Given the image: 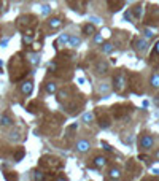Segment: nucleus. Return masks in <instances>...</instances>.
Segmentation results:
<instances>
[{"label": "nucleus", "mask_w": 159, "mask_h": 181, "mask_svg": "<svg viewBox=\"0 0 159 181\" xmlns=\"http://www.w3.org/2000/svg\"><path fill=\"white\" fill-rule=\"evenodd\" d=\"M140 145H142V148H145V149H148L153 146V138H151L150 135H143V138L140 141Z\"/></svg>", "instance_id": "1"}, {"label": "nucleus", "mask_w": 159, "mask_h": 181, "mask_svg": "<svg viewBox=\"0 0 159 181\" xmlns=\"http://www.w3.org/2000/svg\"><path fill=\"white\" fill-rule=\"evenodd\" d=\"M32 89H34V83H30V81H26V83H22V84H21L22 94H30V92H32Z\"/></svg>", "instance_id": "2"}, {"label": "nucleus", "mask_w": 159, "mask_h": 181, "mask_svg": "<svg viewBox=\"0 0 159 181\" xmlns=\"http://www.w3.org/2000/svg\"><path fill=\"white\" fill-rule=\"evenodd\" d=\"M76 148H78L80 152H86L88 149H89V141H86V140H80L78 145H76Z\"/></svg>", "instance_id": "3"}, {"label": "nucleus", "mask_w": 159, "mask_h": 181, "mask_svg": "<svg viewBox=\"0 0 159 181\" xmlns=\"http://www.w3.org/2000/svg\"><path fill=\"white\" fill-rule=\"evenodd\" d=\"M115 86H116V89H118V90H121L124 88V78H123V75H116V76H115Z\"/></svg>", "instance_id": "4"}, {"label": "nucleus", "mask_w": 159, "mask_h": 181, "mask_svg": "<svg viewBox=\"0 0 159 181\" xmlns=\"http://www.w3.org/2000/svg\"><path fill=\"white\" fill-rule=\"evenodd\" d=\"M11 124H13V121H11L10 116H6V115L0 116V125H11Z\"/></svg>", "instance_id": "5"}, {"label": "nucleus", "mask_w": 159, "mask_h": 181, "mask_svg": "<svg viewBox=\"0 0 159 181\" xmlns=\"http://www.w3.org/2000/svg\"><path fill=\"white\" fill-rule=\"evenodd\" d=\"M135 49H138V51H143L146 48V40H135Z\"/></svg>", "instance_id": "6"}, {"label": "nucleus", "mask_w": 159, "mask_h": 181, "mask_svg": "<svg viewBox=\"0 0 159 181\" xmlns=\"http://www.w3.org/2000/svg\"><path fill=\"white\" fill-rule=\"evenodd\" d=\"M49 27H51V29H57V27L61 26V19L59 18H53V19H49Z\"/></svg>", "instance_id": "7"}, {"label": "nucleus", "mask_w": 159, "mask_h": 181, "mask_svg": "<svg viewBox=\"0 0 159 181\" xmlns=\"http://www.w3.org/2000/svg\"><path fill=\"white\" fill-rule=\"evenodd\" d=\"M68 45L70 46H78L80 45V38H76V37H68Z\"/></svg>", "instance_id": "8"}, {"label": "nucleus", "mask_w": 159, "mask_h": 181, "mask_svg": "<svg viewBox=\"0 0 159 181\" xmlns=\"http://www.w3.org/2000/svg\"><path fill=\"white\" fill-rule=\"evenodd\" d=\"M108 68V65L105 64V62H100V64H97V72L99 73H105Z\"/></svg>", "instance_id": "9"}, {"label": "nucleus", "mask_w": 159, "mask_h": 181, "mask_svg": "<svg viewBox=\"0 0 159 181\" xmlns=\"http://www.w3.org/2000/svg\"><path fill=\"white\" fill-rule=\"evenodd\" d=\"M46 92H48V94H54V92H56V84H54V83H48V84H46Z\"/></svg>", "instance_id": "10"}, {"label": "nucleus", "mask_w": 159, "mask_h": 181, "mask_svg": "<svg viewBox=\"0 0 159 181\" xmlns=\"http://www.w3.org/2000/svg\"><path fill=\"white\" fill-rule=\"evenodd\" d=\"M29 61L37 65L38 62H40V56H38V54H29Z\"/></svg>", "instance_id": "11"}, {"label": "nucleus", "mask_w": 159, "mask_h": 181, "mask_svg": "<svg viewBox=\"0 0 159 181\" xmlns=\"http://www.w3.org/2000/svg\"><path fill=\"white\" fill-rule=\"evenodd\" d=\"M105 162H107L105 157H96V165H97V167H103Z\"/></svg>", "instance_id": "12"}, {"label": "nucleus", "mask_w": 159, "mask_h": 181, "mask_svg": "<svg viewBox=\"0 0 159 181\" xmlns=\"http://www.w3.org/2000/svg\"><path fill=\"white\" fill-rule=\"evenodd\" d=\"M151 86H153V88H159V75H154V76L151 78Z\"/></svg>", "instance_id": "13"}, {"label": "nucleus", "mask_w": 159, "mask_h": 181, "mask_svg": "<svg viewBox=\"0 0 159 181\" xmlns=\"http://www.w3.org/2000/svg\"><path fill=\"white\" fill-rule=\"evenodd\" d=\"M84 32H86L88 35H92V33H94V26H91V24L84 26Z\"/></svg>", "instance_id": "14"}, {"label": "nucleus", "mask_w": 159, "mask_h": 181, "mask_svg": "<svg viewBox=\"0 0 159 181\" xmlns=\"http://www.w3.org/2000/svg\"><path fill=\"white\" fill-rule=\"evenodd\" d=\"M110 176H111V178H119V170H118V168H111V170H110Z\"/></svg>", "instance_id": "15"}, {"label": "nucleus", "mask_w": 159, "mask_h": 181, "mask_svg": "<svg viewBox=\"0 0 159 181\" xmlns=\"http://www.w3.org/2000/svg\"><path fill=\"white\" fill-rule=\"evenodd\" d=\"M68 41V37H67V35H62V37L59 38V40H57V45H64V43H67Z\"/></svg>", "instance_id": "16"}, {"label": "nucleus", "mask_w": 159, "mask_h": 181, "mask_svg": "<svg viewBox=\"0 0 159 181\" xmlns=\"http://www.w3.org/2000/svg\"><path fill=\"white\" fill-rule=\"evenodd\" d=\"M92 113H86V115H83V121H86V123H91L92 121Z\"/></svg>", "instance_id": "17"}, {"label": "nucleus", "mask_w": 159, "mask_h": 181, "mask_svg": "<svg viewBox=\"0 0 159 181\" xmlns=\"http://www.w3.org/2000/svg\"><path fill=\"white\" fill-rule=\"evenodd\" d=\"M103 51H105V53H111V51H113V46H111L110 43H105V45H103Z\"/></svg>", "instance_id": "18"}, {"label": "nucleus", "mask_w": 159, "mask_h": 181, "mask_svg": "<svg viewBox=\"0 0 159 181\" xmlns=\"http://www.w3.org/2000/svg\"><path fill=\"white\" fill-rule=\"evenodd\" d=\"M49 11H51V8H49L48 5H43V6H41V13H43V14H49Z\"/></svg>", "instance_id": "19"}, {"label": "nucleus", "mask_w": 159, "mask_h": 181, "mask_svg": "<svg viewBox=\"0 0 159 181\" xmlns=\"http://www.w3.org/2000/svg\"><path fill=\"white\" fill-rule=\"evenodd\" d=\"M153 30H150V29H146L145 30V38H148V40H150V38H153Z\"/></svg>", "instance_id": "20"}, {"label": "nucleus", "mask_w": 159, "mask_h": 181, "mask_svg": "<svg viewBox=\"0 0 159 181\" xmlns=\"http://www.w3.org/2000/svg\"><path fill=\"white\" fill-rule=\"evenodd\" d=\"M107 89H108V84H102V86H100V88H99V90H100V92H105Z\"/></svg>", "instance_id": "21"}, {"label": "nucleus", "mask_w": 159, "mask_h": 181, "mask_svg": "<svg viewBox=\"0 0 159 181\" xmlns=\"http://www.w3.org/2000/svg\"><path fill=\"white\" fill-rule=\"evenodd\" d=\"M96 43H103V38L100 37V35H97V37H96Z\"/></svg>", "instance_id": "22"}, {"label": "nucleus", "mask_w": 159, "mask_h": 181, "mask_svg": "<svg viewBox=\"0 0 159 181\" xmlns=\"http://www.w3.org/2000/svg\"><path fill=\"white\" fill-rule=\"evenodd\" d=\"M59 95L62 97V99H64V97H67V90H61V92H59Z\"/></svg>", "instance_id": "23"}, {"label": "nucleus", "mask_w": 159, "mask_h": 181, "mask_svg": "<svg viewBox=\"0 0 159 181\" xmlns=\"http://www.w3.org/2000/svg\"><path fill=\"white\" fill-rule=\"evenodd\" d=\"M91 19H92V22H97V24L102 22V21H100V18H91Z\"/></svg>", "instance_id": "24"}, {"label": "nucleus", "mask_w": 159, "mask_h": 181, "mask_svg": "<svg viewBox=\"0 0 159 181\" xmlns=\"http://www.w3.org/2000/svg\"><path fill=\"white\" fill-rule=\"evenodd\" d=\"M43 178V175H40V172H37V175H35V180H41Z\"/></svg>", "instance_id": "25"}, {"label": "nucleus", "mask_w": 159, "mask_h": 181, "mask_svg": "<svg viewBox=\"0 0 159 181\" xmlns=\"http://www.w3.org/2000/svg\"><path fill=\"white\" fill-rule=\"evenodd\" d=\"M124 141H126V143H130V141H132V135H129V137H127V138L124 140Z\"/></svg>", "instance_id": "26"}, {"label": "nucleus", "mask_w": 159, "mask_h": 181, "mask_svg": "<svg viewBox=\"0 0 159 181\" xmlns=\"http://www.w3.org/2000/svg\"><path fill=\"white\" fill-rule=\"evenodd\" d=\"M30 40H32V38H30V37H24V41H26V43H29Z\"/></svg>", "instance_id": "27"}, {"label": "nucleus", "mask_w": 159, "mask_h": 181, "mask_svg": "<svg viewBox=\"0 0 159 181\" xmlns=\"http://www.w3.org/2000/svg\"><path fill=\"white\" fill-rule=\"evenodd\" d=\"M156 53H159V41L156 43Z\"/></svg>", "instance_id": "28"}, {"label": "nucleus", "mask_w": 159, "mask_h": 181, "mask_svg": "<svg viewBox=\"0 0 159 181\" xmlns=\"http://www.w3.org/2000/svg\"><path fill=\"white\" fill-rule=\"evenodd\" d=\"M156 157H158V159H159V151H158V152H156Z\"/></svg>", "instance_id": "29"}]
</instances>
